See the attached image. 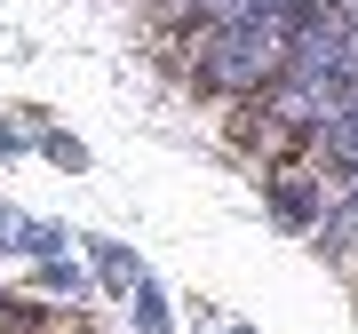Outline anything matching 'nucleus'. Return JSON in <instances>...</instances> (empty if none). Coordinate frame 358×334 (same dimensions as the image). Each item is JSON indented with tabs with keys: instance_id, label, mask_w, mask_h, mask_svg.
<instances>
[{
	"instance_id": "obj_2",
	"label": "nucleus",
	"mask_w": 358,
	"mask_h": 334,
	"mask_svg": "<svg viewBox=\"0 0 358 334\" xmlns=\"http://www.w3.org/2000/svg\"><path fill=\"white\" fill-rule=\"evenodd\" d=\"M310 215H319V199H310V183H303V175H287V183H279V223H287V231H303Z\"/></svg>"
},
{
	"instance_id": "obj_5",
	"label": "nucleus",
	"mask_w": 358,
	"mask_h": 334,
	"mask_svg": "<svg viewBox=\"0 0 358 334\" xmlns=\"http://www.w3.org/2000/svg\"><path fill=\"white\" fill-rule=\"evenodd\" d=\"M96 255H103V279L112 286H136V255H120V247H96Z\"/></svg>"
},
{
	"instance_id": "obj_7",
	"label": "nucleus",
	"mask_w": 358,
	"mask_h": 334,
	"mask_svg": "<svg viewBox=\"0 0 358 334\" xmlns=\"http://www.w3.org/2000/svg\"><path fill=\"white\" fill-rule=\"evenodd\" d=\"M0 247H16V215H0Z\"/></svg>"
},
{
	"instance_id": "obj_1",
	"label": "nucleus",
	"mask_w": 358,
	"mask_h": 334,
	"mask_svg": "<svg viewBox=\"0 0 358 334\" xmlns=\"http://www.w3.org/2000/svg\"><path fill=\"white\" fill-rule=\"evenodd\" d=\"M310 8H319V0H255L247 16H215V24L192 40L199 88H215V96L271 88V80L287 72V48H294V32H303Z\"/></svg>"
},
{
	"instance_id": "obj_3",
	"label": "nucleus",
	"mask_w": 358,
	"mask_h": 334,
	"mask_svg": "<svg viewBox=\"0 0 358 334\" xmlns=\"http://www.w3.org/2000/svg\"><path fill=\"white\" fill-rule=\"evenodd\" d=\"M319 136H327V152H334V159L350 167V159H358V103H343V112H334V119H327Z\"/></svg>"
},
{
	"instance_id": "obj_4",
	"label": "nucleus",
	"mask_w": 358,
	"mask_h": 334,
	"mask_svg": "<svg viewBox=\"0 0 358 334\" xmlns=\"http://www.w3.org/2000/svg\"><path fill=\"white\" fill-rule=\"evenodd\" d=\"M334 247H358V159H350V191H343V215H334Z\"/></svg>"
},
{
	"instance_id": "obj_6",
	"label": "nucleus",
	"mask_w": 358,
	"mask_h": 334,
	"mask_svg": "<svg viewBox=\"0 0 358 334\" xmlns=\"http://www.w3.org/2000/svg\"><path fill=\"white\" fill-rule=\"evenodd\" d=\"M24 319H32L24 303H0V326H24Z\"/></svg>"
}]
</instances>
